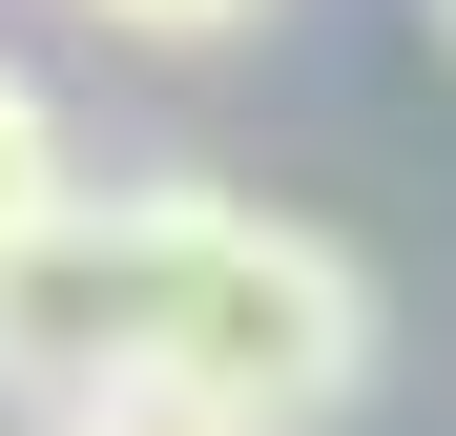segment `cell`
<instances>
[{
  "label": "cell",
  "instance_id": "obj_2",
  "mask_svg": "<svg viewBox=\"0 0 456 436\" xmlns=\"http://www.w3.org/2000/svg\"><path fill=\"white\" fill-rule=\"evenodd\" d=\"M167 208H187V187H62L21 250H0V395H21V415L145 395V312H167Z\"/></svg>",
  "mask_w": 456,
  "mask_h": 436
},
{
  "label": "cell",
  "instance_id": "obj_3",
  "mask_svg": "<svg viewBox=\"0 0 456 436\" xmlns=\"http://www.w3.org/2000/svg\"><path fill=\"white\" fill-rule=\"evenodd\" d=\"M62 187H84V167H62V104L21 84V62H0V250H21V229H42Z\"/></svg>",
  "mask_w": 456,
  "mask_h": 436
},
{
  "label": "cell",
  "instance_id": "obj_4",
  "mask_svg": "<svg viewBox=\"0 0 456 436\" xmlns=\"http://www.w3.org/2000/svg\"><path fill=\"white\" fill-rule=\"evenodd\" d=\"M84 21H125V42H228L249 0H84Z\"/></svg>",
  "mask_w": 456,
  "mask_h": 436
},
{
  "label": "cell",
  "instance_id": "obj_5",
  "mask_svg": "<svg viewBox=\"0 0 456 436\" xmlns=\"http://www.w3.org/2000/svg\"><path fill=\"white\" fill-rule=\"evenodd\" d=\"M42 436H208L187 395H84V415H42Z\"/></svg>",
  "mask_w": 456,
  "mask_h": 436
},
{
  "label": "cell",
  "instance_id": "obj_6",
  "mask_svg": "<svg viewBox=\"0 0 456 436\" xmlns=\"http://www.w3.org/2000/svg\"><path fill=\"white\" fill-rule=\"evenodd\" d=\"M436 21H456V0H436Z\"/></svg>",
  "mask_w": 456,
  "mask_h": 436
},
{
  "label": "cell",
  "instance_id": "obj_1",
  "mask_svg": "<svg viewBox=\"0 0 456 436\" xmlns=\"http://www.w3.org/2000/svg\"><path fill=\"white\" fill-rule=\"evenodd\" d=\"M145 395H187L208 436H312L373 395V270L290 208H167V312H145Z\"/></svg>",
  "mask_w": 456,
  "mask_h": 436
}]
</instances>
